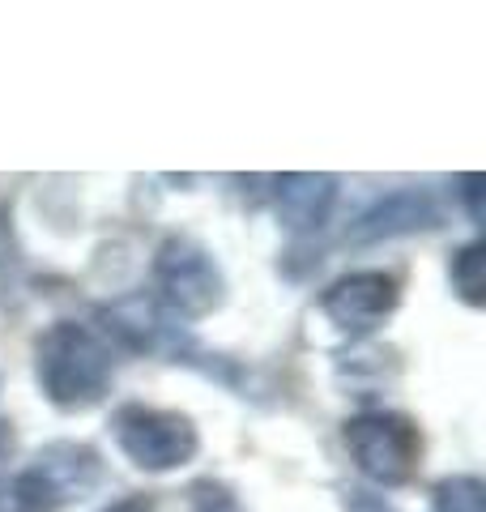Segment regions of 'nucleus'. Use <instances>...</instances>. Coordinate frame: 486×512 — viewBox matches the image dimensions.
<instances>
[{"label": "nucleus", "mask_w": 486, "mask_h": 512, "mask_svg": "<svg viewBox=\"0 0 486 512\" xmlns=\"http://www.w3.org/2000/svg\"><path fill=\"white\" fill-rule=\"evenodd\" d=\"M111 346L94 329L77 320H56L35 342V376L39 389L60 410H90L111 389Z\"/></svg>", "instance_id": "nucleus-1"}, {"label": "nucleus", "mask_w": 486, "mask_h": 512, "mask_svg": "<svg viewBox=\"0 0 486 512\" xmlns=\"http://www.w3.org/2000/svg\"><path fill=\"white\" fill-rule=\"evenodd\" d=\"M226 282L218 261L209 256L197 239L167 235L154 252V299L175 320H197L209 316L222 303Z\"/></svg>", "instance_id": "nucleus-2"}, {"label": "nucleus", "mask_w": 486, "mask_h": 512, "mask_svg": "<svg viewBox=\"0 0 486 512\" xmlns=\"http://www.w3.org/2000/svg\"><path fill=\"white\" fill-rule=\"evenodd\" d=\"M342 440L350 448L354 466H359L371 483L380 487H401L410 483L423 457V436L418 427L393 410H363L346 419Z\"/></svg>", "instance_id": "nucleus-3"}, {"label": "nucleus", "mask_w": 486, "mask_h": 512, "mask_svg": "<svg viewBox=\"0 0 486 512\" xmlns=\"http://www.w3.org/2000/svg\"><path fill=\"white\" fill-rule=\"evenodd\" d=\"M111 431H116L120 453L150 474L188 466L201 448V436H197V427H192V419H184V414H175V410L137 406V402L111 414Z\"/></svg>", "instance_id": "nucleus-4"}, {"label": "nucleus", "mask_w": 486, "mask_h": 512, "mask_svg": "<svg viewBox=\"0 0 486 512\" xmlns=\"http://www.w3.org/2000/svg\"><path fill=\"white\" fill-rule=\"evenodd\" d=\"M99 320L107 333H116L124 350H137V355L171 359V363H197L201 355L197 342L188 338V329L154 295H124L99 308Z\"/></svg>", "instance_id": "nucleus-5"}, {"label": "nucleus", "mask_w": 486, "mask_h": 512, "mask_svg": "<svg viewBox=\"0 0 486 512\" xmlns=\"http://www.w3.org/2000/svg\"><path fill=\"white\" fill-rule=\"evenodd\" d=\"M397 278L384 269H359V274L337 278L329 291L320 295V312L346 333H371L384 325V316H393L397 308Z\"/></svg>", "instance_id": "nucleus-6"}, {"label": "nucleus", "mask_w": 486, "mask_h": 512, "mask_svg": "<svg viewBox=\"0 0 486 512\" xmlns=\"http://www.w3.org/2000/svg\"><path fill=\"white\" fill-rule=\"evenodd\" d=\"M273 210L290 231H316L333 214L337 175H273Z\"/></svg>", "instance_id": "nucleus-7"}, {"label": "nucleus", "mask_w": 486, "mask_h": 512, "mask_svg": "<svg viewBox=\"0 0 486 512\" xmlns=\"http://www.w3.org/2000/svg\"><path fill=\"white\" fill-rule=\"evenodd\" d=\"M440 222V210L427 192L418 188H397L384 201H376L371 210L359 218L354 227V244H371V239H393V235H410V231H427Z\"/></svg>", "instance_id": "nucleus-8"}, {"label": "nucleus", "mask_w": 486, "mask_h": 512, "mask_svg": "<svg viewBox=\"0 0 486 512\" xmlns=\"http://www.w3.org/2000/svg\"><path fill=\"white\" fill-rule=\"evenodd\" d=\"M35 470L60 491L64 504L73 500H86V495L103 483V461L90 444H73V440H60V444H47L43 453L35 457Z\"/></svg>", "instance_id": "nucleus-9"}, {"label": "nucleus", "mask_w": 486, "mask_h": 512, "mask_svg": "<svg viewBox=\"0 0 486 512\" xmlns=\"http://www.w3.org/2000/svg\"><path fill=\"white\" fill-rule=\"evenodd\" d=\"M60 508H64L60 491L35 466H26L9 483H0V512H60Z\"/></svg>", "instance_id": "nucleus-10"}, {"label": "nucleus", "mask_w": 486, "mask_h": 512, "mask_svg": "<svg viewBox=\"0 0 486 512\" xmlns=\"http://www.w3.org/2000/svg\"><path fill=\"white\" fill-rule=\"evenodd\" d=\"M452 291H457L469 308H482V239L452 252Z\"/></svg>", "instance_id": "nucleus-11"}, {"label": "nucleus", "mask_w": 486, "mask_h": 512, "mask_svg": "<svg viewBox=\"0 0 486 512\" xmlns=\"http://www.w3.org/2000/svg\"><path fill=\"white\" fill-rule=\"evenodd\" d=\"M486 487L474 474H452L435 487V512H482Z\"/></svg>", "instance_id": "nucleus-12"}, {"label": "nucleus", "mask_w": 486, "mask_h": 512, "mask_svg": "<svg viewBox=\"0 0 486 512\" xmlns=\"http://www.w3.org/2000/svg\"><path fill=\"white\" fill-rule=\"evenodd\" d=\"M188 500H192V512H243L239 495L226 483H218V478H197L188 487Z\"/></svg>", "instance_id": "nucleus-13"}, {"label": "nucleus", "mask_w": 486, "mask_h": 512, "mask_svg": "<svg viewBox=\"0 0 486 512\" xmlns=\"http://www.w3.org/2000/svg\"><path fill=\"white\" fill-rule=\"evenodd\" d=\"M461 192H465V205H469V218L474 222H482V175L478 171H469V175H461Z\"/></svg>", "instance_id": "nucleus-14"}, {"label": "nucleus", "mask_w": 486, "mask_h": 512, "mask_svg": "<svg viewBox=\"0 0 486 512\" xmlns=\"http://www.w3.org/2000/svg\"><path fill=\"white\" fill-rule=\"evenodd\" d=\"M346 512H393V508L371 491H346Z\"/></svg>", "instance_id": "nucleus-15"}, {"label": "nucleus", "mask_w": 486, "mask_h": 512, "mask_svg": "<svg viewBox=\"0 0 486 512\" xmlns=\"http://www.w3.org/2000/svg\"><path fill=\"white\" fill-rule=\"evenodd\" d=\"M13 448H18V436H13V423H9V419H0V470L9 466Z\"/></svg>", "instance_id": "nucleus-16"}, {"label": "nucleus", "mask_w": 486, "mask_h": 512, "mask_svg": "<svg viewBox=\"0 0 486 512\" xmlns=\"http://www.w3.org/2000/svg\"><path fill=\"white\" fill-rule=\"evenodd\" d=\"M9 252H13V231H9V218L0 214V265L9 261Z\"/></svg>", "instance_id": "nucleus-17"}, {"label": "nucleus", "mask_w": 486, "mask_h": 512, "mask_svg": "<svg viewBox=\"0 0 486 512\" xmlns=\"http://www.w3.org/2000/svg\"><path fill=\"white\" fill-rule=\"evenodd\" d=\"M107 512H154L150 500H141V495H133V500H120V504H111Z\"/></svg>", "instance_id": "nucleus-18"}]
</instances>
